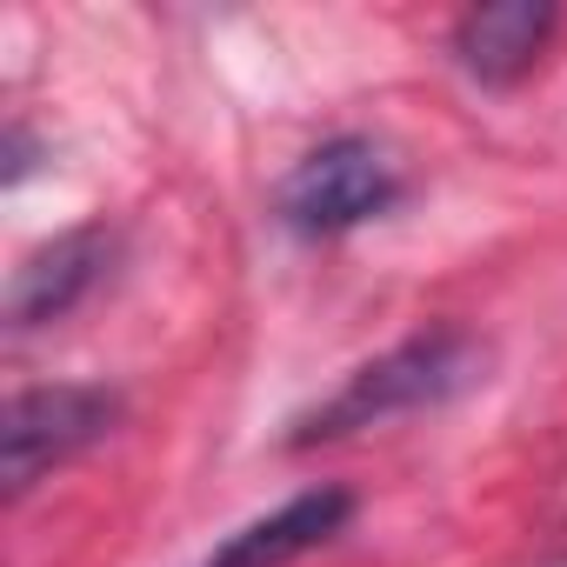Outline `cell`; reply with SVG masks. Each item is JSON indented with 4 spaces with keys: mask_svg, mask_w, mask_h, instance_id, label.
Segmentation results:
<instances>
[{
    "mask_svg": "<svg viewBox=\"0 0 567 567\" xmlns=\"http://www.w3.org/2000/svg\"><path fill=\"white\" fill-rule=\"evenodd\" d=\"M487 368V348L467 334V328H434V334H414L401 348H388L381 361L354 368L308 421H301V447L308 441H334V434H354V427H381L394 414H414V408H441L454 401L461 388H474Z\"/></svg>",
    "mask_w": 567,
    "mask_h": 567,
    "instance_id": "1",
    "label": "cell"
},
{
    "mask_svg": "<svg viewBox=\"0 0 567 567\" xmlns=\"http://www.w3.org/2000/svg\"><path fill=\"white\" fill-rule=\"evenodd\" d=\"M394 194H401L394 161L374 141L341 134V141H321L288 181H280V220L295 234H348V227L374 220Z\"/></svg>",
    "mask_w": 567,
    "mask_h": 567,
    "instance_id": "2",
    "label": "cell"
},
{
    "mask_svg": "<svg viewBox=\"0 0 567 567\" xmlns=\"http://www.w3.org/2000/svg\"><path fill=\"white\" fill-rule=\"evenodd\" d=\"M121 421V394L107 388H21L8 408V494H28L41 474L68 467L74 454H87L101 434H114Z\"/></svg>",
    "mask_w": 567,
    "mask_h": 567,
    "instance_id": "3",
    "label": "cell"
},
{
    "mask_svg": "<svg viewBox=\"0 0 567 567\" xmlns=\"http://www.w3.org/2000/svg\"><path fill=\"white\" fill-rule=\"evenodd\" d=\"M114 260V234L107 227H74L61 240H48L41 254H28L14 267V288H8V321L14 328H41V321H61L94 280L107 274Z\"/></svg>",
    "mask_w": 567,
    "mask_h": 567,
    "instance_id": "4",
    "label": "cell"
},
{
    "mask_svg": "<svg viewBox=\"0 0 567 567\" xmlns=\"http://www.w3.org/2000/svg\"><path fill=\"white\" fill-rule=\"evenodd\" d=\"M348 514H354L348 487H308L288 507H274V514L247 520L240 534H227L220 554H207L200 567H288V560L315 554L321 540H334L348 527Z\"/></svg>",
    "mask_w": 567,
    "mask_h": 567,
    "instance_id": "5",
    "label": "cell"
},
{
    "mask_svg": "<svg viewBox=\"0 0 567 567\" xmlns=\"http://www.w3.org/2000/svg\"><path fill=\"white\" fill-rule=\"evenodd\" d=\"M560 14L534 8V0H494V8L461 14L454 28V61L481 81V87H514L554 41Z\"/></svg>",
    "mask_w": 567,
    "mask_h": 567,
    "instance_id": "6",
    "label": "cell"
}]
</instances>
